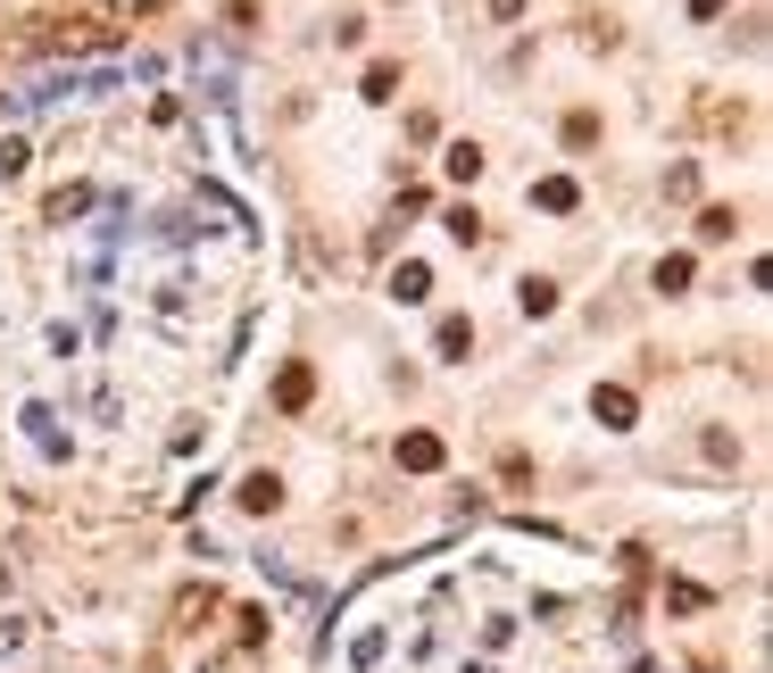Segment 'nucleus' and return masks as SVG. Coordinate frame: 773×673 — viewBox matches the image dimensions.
Instances as JSON below:
<instances>
[{"label": "nucleus", "mask_w": 773, "mask_h": 673, "mask_svg": "<svg viewBox=\"0 0 773 673\" xmlns=\"http://www.w3.org/2000/svg\"><path fill=\"white\" fill-rule=\"evenodd\" d=\"M441 457H450L441 432H399V466H408V474H441Z\"/></svg>", "instance_id": "obj_1"}, {"label": "nucleus", "mask_w": 773, "mask_h": 673, "mask_svg": "<svg viewBox=\"0 0 773 673\" xmlns=\"http://www.w3.org/2000/svg\"><path fill=\"white\" fill-rule=\"evenodd\" d=\"M308 399H317V374H308V366H300V357H291V366H284V374H275V408H284V416H300V408H308Z\"/></svg>", "instance_id": "obj_2"}, {"label": "nucleus", "mask_w": 773, "mask_h": 673, "mask_svg": "<svg viewBox=\"0 0 773 673\" xmlns=\"http://www.w3.org/2000/svg\"><path fill=\"white\" fill-rule=\"evenodd\" d=\"M233 499H242L250 516H275V507H284V483H275V474L258 466V474H242V490H233Z\"/></svg>", "instance_id": "obj_3"}, {"label": "nucleus", "mask_w": 773, "mask_h": 673, "mask_svg": "<svg viewBox=\"0 0 773 673\" xmlns=\"http://www.w3.org/2000/svg\"><path fill=\"white\" fill-rule=\"evenodd\" d=\"M424 291H433V266L399 258V266H391V299H399V308H416V299H424Z\"/></svg>", "instance_id": "obj_4"}, {"label": "nucleus", "mask_w": 773, "mask_h": 673, "mask_svg": "<svg viewBox=\"0 0 773 673\" xmlns=\"http://www.w3.org/2000/svg\"><path fill=\"white\" fill-rule=\"evenodd\" d=\"M590 408H599V424H607V432H623V424H632V416H641V408H632V391H623V383H599V399H590Z\"/></svg>", "instance_id": "obj_5"}, {"label": "nucleus", "mask_w": 773, "mask_h": 673, "mask_svg": "<svg viewBox=\"0 0 773 673\" xmlns=\"http://www.w3.org/2000/svg\"><path fill=\"white\" fill-rule=\"evenodd\" d=\"M574 200H583V191H574V175H541V184H532V208H549V217H566Z\"/></svg>", "instance_id": "obj_6"}, {"label": "nucleus", "mask_w": 773, "mask_h": 673, "mask_svg": "<svg viewBox=\"0 0 773 673\" xmlns=\"http://www.w3.org/2000/svg\"><path fill=\"white\" fill-rule=\"evenodd\" d=\"M516 299H524V317H549V308H557V283H549V275H524V283H516Z\"/></svg>", "instance_id": "obj_7"}, {"label": "nucleus", "mask_w": 773, "mask_h": 673, "mask_svg": "<svg viewBox=\"0 0 773 673\" xmlns=\"http://www.w3.org/2000/svg\"><path fill=\"white\" fill-rule=\"evenodd\" d=\"M358 92H366V100H399V58H375Z\"/></svg>", "instance_id": "obj_8"}, {"label": "nucleus", "mask_w": 773, "mask_h": 673, "mask_svg": "<svg viewBox=\"0 0 773 673\" xmlns=\"http://www.w3.org/2000/svg\"><path fill=\"white\" fill-rule=\"evenodd\" d=\"M233 640L242 649H266V607H233Z\"/></svg>", "instance_id": "obj_9"}, {"label": "nucleus", "mask_w": 773, "mask_h": 673, "mask_svg": "<svg viewBox=\"0 0 773 673\" xmlns=\"http://www.w3.org/2000/svg\"><path fill=\"white\" fill-rule=\"evenodd\" d=\"M433 350H441V357H466V350H474V324H466V317H450V324L433 333Z\"/></svg>", "instance_id": "obj_10"}, {"label": "nucleus", "mask_w": 773, "mask_h": 673, "mask_svg": "<svg viewBox=\"0 0 773 673\" xmlns=\"http://www.w3.org/2000/svg\"><path fill=\"white\" fill-rule=\"evenodd\" d=\"M441 167H450L457 184H474V175H483V150H474V142H450V158H441Z\"/></svg>", "instance_id": "obj_11"}, {"label": "nucleus", "mask_w": 773, "mask_h": 673, "mask_svg": "<svg viewBox=\"0 0 773 673\" xmlns=\"http://www.w3.org/2000/svg\"><path fill=\"white\" fill-rule=\"evenodd\" d=\"M175 616H184V624H191V632H200V624H208V616H217V591H208V582H200V591H184V607H175Z\"/></svg>", "instance_id": "obj_12"}, {"label": "nucleus", "mask_w": 773, "mask_h": 673, "mask_svg": "<svg viewBox=\"0 0 773 673\" xmlns=\"http://www.w3.org/2000/svg\"><path fill=\"white\" fill-rule=\"evenodd\" d=\"M691 275H698V266L682 258V250H674V258H658V291H691Z\"/></svg>", "instance_id": "obj_13"}, {"label": "nucleus", "mask_w": 773, "mask_h": 673, "mask_svg": "<svg viewBox=\"0 0 773 673\" xmlns=\"http://www.w3.org/2000/svg\"><path fill=\"white\" fill-rule=\"evenodd\" d=\"M84 208H92V191H84V184H67V191H51V217H58V224H67V217H84Z\"/></svg>", "instance_id": "obj_14"}, {"label": "nucleus", "mask_w": 773, "mask_h": 673, "mask_svg": "<svg viewBox=\"0 0 773 673\" xmlns=\"http://www.w3.org/2000/svg\"><path fill=\"white\" fill-rule=\"evenodd\" d=\"M590 142H599V117L574 109V117H566V150H590Z\"/></svg>", "instance_id": "obj_15"}, {"label": "nucleus", "mask_w": 773, "mask_h": 673, "mask_svg": "<svg viewBox=\"0 0 773 673\" xmlns=\"http://www.w3.org/2000/svg\"><path fill=\"white\" fill-rule=\"evenodd\" d=\"M732 224H740L732 208H707V217H698V242H732Z\"/></svg>", "instance_id": "obj_16"}]
</instances>
